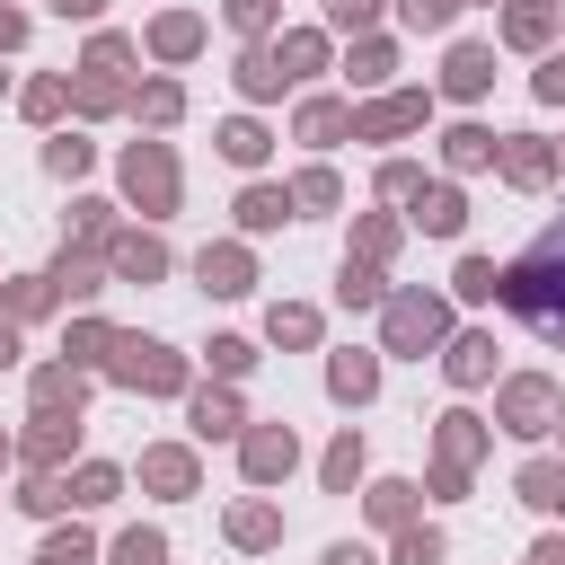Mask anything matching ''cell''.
Segmentation results:
<instances>
[{
	"label": "cell",
	"instance_id": "cell-1",
	"mask_svg": "<svg viewBox=\"0 0 565 565\" xmlns=\"http://www.w3.org/2000/svg\"><path fill=\"white\" fill-rule=\"evenodd\" d=\"M503 309L521 318V327H539L547 344H565V221H547L512 265H503Z\"/></svg>",
	"mask_w": 565,
	"mask_h": 565
},
{
	"label": "cell",
	"instance_id": "cell-2",
	"mask_svg": "<svg viewBox=\"0 0 565 565\" xmlns=\"http://www.w3.org/2000/svg\"><path fill=\"white\" fill-rule=\"evenodd\" d=\"M441 327H450L441 300H424V291H397V300H388V353H415V362H424V353L441 344Z\"/></svg>",
	"mask_w": 565,
	"mask_h": 565
},
{
	"label": "cell",
	"instance_id": "cell-3",
	"mask_svg": "<svg viewBox=\"0 0 565 565\" xmlns=\"http://www.w3.org/2000/svg\"><path fill=\"white\" fill-rule=\"evenodd\" d=\"M115 380H132V388H177V380H185V362H177L168 344L124 335V344H115Z\"/></svg>",
	"mask_w": 565,
	"mask_h": 565
},
{
	"label": "cell",
	"instance_id": "cell-4",
	"mask_svg": "<svg viewBox=\"0 0 565 565\" xmlns=\"http://www.w3.org/2000/svg\"><path fill=\"white\" fill-rule=\"evenodd\" d=\"M124 185H132L150 212H168V194H177V168H168V150H132V159H124Z\"/></svg>",
	"mask_w": 565,
	"mask_h": 565
},
{
	"label": "cell",
	"instance_id": "cell-5",
	"mask_svg": "<svg viewBox=\"0 0 565 565\" xmlns=\"http://www.w3.org/2000/svg\"><path fill=\"white\" fill-rule=\"evenodd\" d=\"M547 415H556V388L547 380H512L503 388V424L512 433H547Z\"/></svg>",
	"mask_w": 565,
	"mask_h": 565
},
{
	"label": "cell",
	"instance_id": "cell-6",
	"mask_svg": "<svg viewBox=\"0 0 565 565\" xmlns=\"http://www.w3.org/2000/svg\"><path fill=\"white\" fill-rule=\"evenodd\" d=\"M291 459H300V441H291L282 424H265V433H247V477H256V486H274V477H291Z\"/></svg>",
	"mask_w": 565,
	"mask_h": 565
},
{
	"label": "cell",
	"instance_id": "cell-7",
	"mask_svg": "<svg viewBox=\"0 0 565 565\" xmlns=\"http://www.w3.org/2000/svg\"><path fill=\"white\" fill-rule=\"evenodd\" d=\"M486 79H494V53H486V44H459V53H450V71H441V88H450V97H477Z\"/></svg>",
	"mask_w": 565,
	"mask_h": 565
},
{
	"label": "cell",
	"instance_id": "cell-8",
	"mask_svg": "<svg viewBox=\"0 0 565 565\" xmlns=\"http://www.w3.org/2000/svg\"><path fill=\"white\" fill-rule=\"evenodd\" d=\"M415 221H424L433 238H459V221H468V203H459V185H433V194H415Z\"/></svg>",
	"mask_w": 565,
	"mask_h": 565
},
{
	"label": "cell",
	"instance_id": "cell-9",
	"mask_svg": "<svg viewBox=\"0 0 565 565\" xmlns=\"http://www.w3.org/2000/svg\"><path fill=\"white\" fill-rule=\"evenodd\" d=\"M406 124H424V97H380L353 132H362V141H380V132H406Z\"/></svg>",
	"mask_w": 565,
	"mask_h": 565
},
{
	"label": "cell",
	"instance_id": "cell-10",
	"mask_svg": "<svg viewBox=\"0 0 565 565\" xmlns=\"http://www.w3.org/2000/svg\"><path fill=\"white\" fill-rule=\"evenodd\" d=\"M194 274H203V291H247V256L238 247H203Z\"/></svg>",
	"mask_w": 565,
	"mask_h": 565
},
{
	"label": "cell",
	"instance_id": "cell-11",
	"mask_svg": "<svg viewBox=\"0 0 565 565\" xmlns=\"http://www.w3.org/2000/svg\"><path fill=\"white\" fill-rule=\"evenodd\" d=\"M327 388H335V397H371V388H380V362H371V353H335Z\"/></svg>",
	"mask_w": 565,
	"mask_h": 565
},
{
	"label": "cell",
	"instance_id": "cell-12",
	"mask_svg": "<svg viewBox=\"0 0 565 565\" xmlns=\"http://www.w3.org/2000/svg\"><path fill=\"white\" fill-rule=\"evenodd\" d=\"M486 371H494V344H486V335H459V344H450V380H459V388H477Z\"/></svg>",
	"mask_w": 565,
	"mask_h": 565
},
{
	"label": "cell",
	"instance_id": "cell-13",
	"mask_svg": "<svg viewBox=\"0 0 565 565\" xmlns=\"http://www.w3.org/2000/svg\"><path fill=\"white\" fill-rule=\"evenodd\" d=\"M141 477H150L159 494H185V486H194V459H185V450H150V459H141Z\"/></svg>",
	"mask_w": 565,
	"mask_h": 565
},
{
	"label": "cell",
	"instance_id": "cell-14",
	"mask_svg": "<svg viewBox=\"0 0 565 565\" xmlns=\"http://www.w3.org/2000/svg\"><path fill=\"white\" fill-rule=\"evenodd\" d=\"M159 265H168V256H159V238H124V247H115V274H124V282H150Z\"/></svg>",
	"mask_w": 565,
	"mask_h": 565
},
{
	"label": "cell",
	"instance_id": "cell-15",
	"mask_svg": "<svg viewBox=\"0 0 565 565\" xmlns=\"http://www.w3.org/2000/svg\"><path fill=\"white\" fill-rule=\"evenodd\" d=\"M282 212H291V194H274V185H247V203H238V221H247V230H274Z\"/></svg>",
	"mask_w": 565,
	"mask_h": 565
},
{
	"label": "cell",
	"instance_id": "cell-16",
	"mask_svg": "<svg viewBox=\"0 0 565 565\" xmlns=\"http://www.w3.org/2000/svg\"><path fill=\"white\" fill-rule=\"evenodd\" d=\"M115 565H168V539L159 530H124L115 539Z\"/></svg>",
	"mask_w": 565,
	"mask_h": 565
},
{
	"label": "cell",
	"instance_id": "cell-17",
	"mask_svg": "<svg viewBox=\"0 0 565 565\" xmlns=\"http://www.w3.org/2000/svg\"><path fill=\"white\" fill-rule=\"evenodd\" d=\"M486 159H494V132L459 124V132H450V168H486Z\"/></svg>",
	"mask_w": 565,
	"mask_h": 565
},
{
	"label": "cell",
	"instance_id": "cell-18",
	"mask_svg": "<svg viewBox=\"0 0 565 565\" xmlns=\"http://www.w3.org/2000/svg\"><path fill=\"white\" fill-rule=\"evenodd\" d=\"M441 459H450V468L477 459V424H468V415H441Z\"/></svg>",
	"mask_w": 565,
	"mask_h": 565
},
{
	"label": "cell",
	"instance_id": "cell-19",
	"mask_svg": "<svg viewBox=\"0 0 565 565\" xmlns=\"http://www.w3.org/2000/svg\"><path fill=\"white\" fill-rule=\"evenodd\" d=\"M503 168H512V177H521V185H539V177H547V168H556V159H547V150H539V141H512V150H503Z\"/></svg>",
	"mask_w": 565,
	"mask_h": 565
},
{
	"label": "cell",
	"instance_id": "cell-20",
	"mask_svg": "<svg viewBox=\"0 0 565 565\" xmlns=\"http://www.w3.org/2000/svg\"><path fill=\"white\" fill-rule=\"evenodd\" d=\"M221 150H230L238 168H256V159H265V132H256V124H230V132H221Z\"/></svg>",
	"mask_w": 565,
	"mask_h": 565
},
{
	"label": "cell",
	"instance_id": "cell-21",
	"mask_svg": "<svg viewBox=\"0 0 565 565\" xmlns=\"http://www.w3.org/2000/svg\"><path fill=\"white\" fill-rule=\"evenodd\" d=\"M335 291H344L353 309H371V300H380V274H371V265H344V274H335Z\"/></svg>",
	"mask_w": 565,
	"mask_h": 565
},
{
	"label": "cell",
	"instance_id": "cell-22",
	"mask_svg": "<svg viewBox=\"0 0 565 565\" xmlns=\"http://www.w3.org/2000/svg\"><path fill=\"white\" fill-rule=\"evenodd\" d=\"M494 282H503V274H494L486 256H468V265H459V300H494Z\"/></svg>",
	"mask_w": 565,
	"mask_h": 565
},
{
	"label": "cell",
	"instance_id": "cell-23",
	"mask_svg": "<svg viewBox=\"0 0 565 565\" xmlns=\"http://www.w3.org/2000/svg\"><path fill=\"white\" fill-rule=\"evenodd\" d=\"M194 433H238V406L230 397H194Z\"/></svg>",
	"mask_w": 565,
	"mask_h": 565
},
{
	"label": "cell",
	"instance_id": "cell-24",
	"mask_svg": "<svg viewBox=\"0 0 565 565\" xmlns=\"http://www.w3.org/2000/svg\"><path fill=\"white\" fill-rule=\"evenodd\" d=\"M353 477H362V441H353V433H344V441H335V450H327V486H353Z\"/></svg>",
	"mask_w": 565,
	"mask_h": 565
},
{
	"label": "cell",
	"instance_id": "cell-25",
	"mask_svg": "<svg viewBox=\"0 0 565 565\" xmlns=\"http://www.w3.org/2000/svg\"><path fill=\"white\" fill-rule=\"evenodd\" d=\"M512 44H547V9H539V0L512 9Z\"/></svg>",
	"mask_w": 565,
	"mask_h": 565
},
{
	"label": "cell",
	"instance_id": "cell-26",
	"mask_svg": "<svg viewBox=\"0 0 565 565\" xmlns=\"http://www.w3.org/2000/svg\"><path fill=\"white\" fill-rule=\"evenodd\" d=\"M309 335H318L309 309H274V344H309Z\"/></svg>",
	"mask_w": 565,
	"mask_h": 565
},
{
	"label": "cell",
	"instance_id": "cell-27",
	"mask_svg": "<svg viewBox=\"0 0 565 565\" xmlns=\"http://www.w3.org/2000/svg\"><path fill=\"white\" fill-rule=\"evenodd\" d=\"M556 494H565L556 468H521V503H556Z\"/></svg>",
	"mask_w": 565,
	"mask_h": 565
},
{
	"label": "cell",
	"instance_id": "cell-28",
	"mask_svg": "<svg viewBox=\"0 0 565 565\" xmlns=\"http://www.w3.org/2000/svg\"><path fill=\"white\" fill-rule=\"evenodd\" d=\"M406 503H415V486H371V521H406Z\"/></svg>",
	"mask_w": 565,
	"mask_h": 565
},
{
	"label": "cell",
	"instance_id": "cell-29",
	"mask_svg": "<svg viewBox=\"0 0 565 565\" xmlns=\"http://www.w3.org/2000/svg\"><path fill=\"white\" fill-rule=\"evenodd\" d=\"M230 530H238V547H265V539H274V512H265V503H247Z\"/></svg>",
	"mask_w": 565,
	"mask_h": 565
},
{
	"label": "cell",
	"instance_id": "cell-30",
	"mask_svg": "<svg viewBox=\"0 0 565 565\" xmlns=\"http://www.w3.org/2000/svg\"><path fill=\"white\" fill-rule=\"evenodd\" d=\"M397 565H441V539H433V530H406V539H397Z\"/></svg>",
	"mask_w": 565,
	"mask_h": 565
},
{
	"label": "cell",
	"instance_id": "cell-31",
	"mask_svg": "<svg viewBox=\"0 0 565 565\" xmlns=\"http://www.w3.org/2000/svg\"><path fill=\"white\" fill-rule=\"evenodd\" d=\"M300 132H309V141H335V132H344V106H309Z\"/></svg>",
	"mask_w": 565,
	"mask_h": 565
},
{
	"label": "cell",
	"instance_id": "cell-32",
	"mask_svg": "<svg viewBox=\"0 0 565 565\" xmlns=\"http://www.w3.org/2000/svg\"><path fill=\"white\" fill-rule=\"evenodd\" d=\"M115 494V468H79V486H71V503H106Z\"/></svg>",
	"mask_w": 565,
	"mask_h": 565
},
{
	"label": "cell",
	"instance_id": "cell-33",
	"mask_svg": "<svg viewBox=\"0 0 565 565\" xmlns=\"http://www.w3.org/2000/svg\"><path fill=\"white\" fill-rule=\"evenodd\" d=\"M159 53H194V18H159Z\"/></svg>",
	"mask_w": 565,
	"mask_h": 565
},
{
	"label": "cell",
	"instance_id": "cell-34",
	"mask_svg": "<svg viewBox=\"0 0 565 565\" xmlns=\"http://www.w3.org/2000/svg\"><path fill=\"white\" fill-rule=\"evenodd\" d=\"M397 9H406V26H441L459 0H397Z\"/></svg>",
	"mask_w": 565,
	"mask_h": 565
},
{
	"label": "cell",
	"instance_id": "cell-35",
	"mask_svg": "<svg viewBox=\"0 0 565 565\" xmlns=\"http://www.w3.org/2000/svg\"><path fill=\"white\" fill-rule=\"evenodd\" d=\"M44 159H53V177H71V168H88V141H53Z\"/></svg>",
	"mask_w": 565,
	"mask_h": 565
},
{
	"label": "cell",
	"instance_id": "cell-36",
	"mask_svg": "<svg viewBox=\"0 0 565 565\" xmlns=\"http://www.w3.org/2000/svg\"><path fill=\"white\" fill-rule=\"evenodd\" d=\"M212 362H221V371H230V380H238V371H247V362H256V353H247V344H238V335H221V344H212Z\"/></svg>",
	"mask_w": 565,
	"mask_h": 565
},
{
	"label": "cell",
	"instance_id": "cell-37",
	"mask_svg": "<svg viewBox=\"0 0 565 565\" xmlns=\"http://www.w3.org/2000/svg\"><path fill=\"white\" fill-rule=\"evenodd\" d=\"M327 9H335V26H362V18L380 9V0H327Z\"/></svg>",
	"mask_w": 565,
	"mask_h": 565
},
{
	"label": "cell",
	"instance_id": "cell-38",
	"mask_svg": "<svg viewBox=\"0 0 565 565\" xmlns=\"http://www.w3.org/2000/svg\"><path fill=\"white\" fill-rule=\"evenodd\" d=\"M539 97H565V53H556V62L539 71Z\"/></svg>",
	"mask_w": 565,
	"mask_h": 565
},
{
	"label": "cell",
	"instance_id": "cell-39",
	"mask_svg": "<svg viewBox=\"0 0 565 565\" xmlns=\"http://www.w3.org/2000/svg\"><path fill=\"white\" fill-rule=\"evenodd\" d=\"M18 35H26V18H18V9H0V44H18Z\"/></svg>",
	"mask_w": 565,
	"mask_h": 565
},
{
	"label": "cell",
	"instance_id": "cell-40",
	"mask_svg": "<svg viewBox=\"0 0 565 565\" xmlns=\"http://www.w3.org/2000/svg\"><path fill=\"white\" fill-rule=\"evenodd\" d=\"M53 9H62V18H97V0H53Z\"/></svg>",
	"mask_w": 565,
	"mask_h": 565
},
{
	"label": "cell",
	"instance_id": "cell-41",
	"mask_svg": "<svg viewBox=\"0 0 565 565\" xmlns=\"http://www.w3.org/2000/svg\"><path fill=\"white\" fill-rule=\"evenodd\" d=\"M327 565H371V556L362 547H327Z\"/></svg>",
	"mask_w": 565,
	"mask_h": 565
},
{
	"label": "cell",
	"instance_id": "cell-42",
	"mask_svg": "<svg viewBox=\"0 0 565 565\" xmlns=\"http://www.w3.org/2000/svg\"><path fill=\"white\" fill-rule=\"evenodd\" d=\"M530 565H565V547H556V539H547V547H539V556H530Z\"/></svg>",
	"mask_w": 565,
	"mask_h": 565
},
{
	"label": "cell",
	"instance_id": "cell-43",
	"mask_svg": "<svg viewBox=\"0 0 565 565\" xmlns=\"http://www.w3.org/2000/svg\"><path fill=\"white\" fill-rule=\"evenodd\" d=\"M0 362H18V335H9V327H0Z\"/></svg>",
	"mask_w": 565,
	"mask_h": 565
},
{
	"label": "cell",
	"instance_id": "cell-44",
	"mask_svg": "<svg viewBox=\"0 0 565 565\" xmlns=\"http://www.w3.org/2000/svg\"><path fill=\"white\" fill-rule=\"evenodd\" d=\"M556 503H565V494H556Z\"/></svg>",
	"mask_w": 565,
	"mask_h": 565
}]
</instances>
